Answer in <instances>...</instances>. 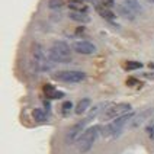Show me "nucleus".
Masks as SVG:
<instances>
[{"label":"nucleus","mask_w":154,"mask_h":154,"mask_svg":"<svg viewBox=\"0 0 154 154\" xmlns=\"http://www.w3.org/2000/svg\"><path fill=\"white\" fill-rule=\"evenodd\" d=\"M48 58L52 63H61V64H67L73 61L71 57V48L67 42L64 41H57L51 45V48L48 50Z\"/></svg>","instance_id":"nucleus-1"},{"label":"nucleus","mask_w":154,"mask_h":154,"mask_svg":"<svg viewBox=\"0 0 154 154\" xmlns=\"http://www.w3.org/2000/svg\"><path fill=\"white\" fill-rule=\"evenodd\" d=\"M135 112H129L127 115H122L119 118L113 119L111 124L105 125L102 128V135L103 137H111V138H116L121 135V132L124 131V128L131 124V121L134 118Z\"/></svg>","instance_id":"nucleus-2"},{"label":"nucleus","mask_w":154,"mask_h":154,"mask_svg":"<svg viewBox=\"0 0 154 154\" xmlns=\"http://www.w3.org/2000/svg\"><path fill=\"white\" fill-rule=\"evenodd\" d=\"M50 58L48 54H45L42 47L39 44H34L32 50H31V63H32V69L36 73H45L50 70Z\"/></svg>","instance_id":"nucleus-3"},{"label":"nucleus","mask_w":154,"mask_h":154,"mask_svg":"<svg viewBox=\"0 0 154 154\" xmlns=\"http://www.w3.org/2000/svg\"><path fill=\"white\" fill-rule=\"evenodd\" d=\"M100 132H102L100 125H93V127H89L86 129L83 132V135L80 137V140L77 141L79 153H89L92 150V147L94 146V143H96V140H97Z\"/></svg>","instance_id":"nucleus-4"},{"label":"nucleus","mask_w":154,"mask_h":154,"mask_svg":"<svg viewBox=\"0 0 154 154\" xmlns=\"http://www.w3.org/2000/svg\"><path fill=\"white\" fill-rule=\"evenodd\" d=\"M129 112H132V108L129 103H113V105H109L105 112L102 113V119H116L122 115H127Z\"/></svg>","instance_id":"nucleus-5"},{"label":"nucleus","mask_w":154,"mask_h":154,"mask_svg":"<svg viewBox=\"0 0 154 154\" xmlns=\"http://www.w3.org/2000/svg\"><path fill=\"white\" fill-rule=\"evenodd\" d=\"M54 80H58L63 83H80L86 79V74L79 70H63L52 74Z\"/></svg>","instance_id":"nucleus-6"},{"label":"nucleus","mask_w":154,"mask_h":154,"mask_svg":"<svg viewBox=\"0 0 154 154\" xmlns=\"http://www.w3.org/2000/svg\"><path fill=\"white\" fill-rule=\"evenodd\" d=\"M87 122H89V121L85 118V119L76 122L71 128H69L67 134H66V143H67V144H74V143H77V141L80 140V137L83 135V132L87 129L86 128Z\"/></svg>","instance_id":"nucleus-7"},{"label":"nucleus","mask_w":154,"mask_h":154,"mask_svg":"<svg viewBox=\"0 0 154 154\" xmlns=\"http://www.w3.org/2000/svg\"><path fill=\"white\" fill-rule=\"evenodd\" d=\"M154 115V108H144L143 111H138L135 112V115H134V118L131 121V124H129V127L131 128H138V127H141L147 119H150L151 116Z\"/></svg>","instance_id":"nucleus-8"},{"label":"nucleus","mask_w":154,"mask_h":154,"mask_svg":"<svg viewBox=\"0 0 154 154\" xmlns=\"http://www.w3.org/2000/svg\"><path fill=\"white\" fill-rule=\"evenodd\" d=\"M73 50L77 54H83V55H89V54H93L96 51V47L89 41H79V42L73 44Z\"/></svg>","instance_id":"nucleus-9"},{"label":"nucleus","mask_w":154,"mask_h":154,"mask_svg":"<svg viewBox=\"0 0 154 154\" xmlns=\"http://www.w3.org/2000/svg\"><path fill=\"white\" fill-rule=\"evenodd\" d=\"M92 2H93V5H94V9L97 10V13H99L103 19H106V20H113V19H115V15H113L108 8L103 6L100 0H92Z\"/></svg>","instance_id":"nucleus-10"},{"label":"nucleus","mask_w":154,"mask_h":154,"mask_svg":"<svg viewBox=\"0 0 154 154\" xmlns=\"http://www.w3.org/2000/svg\"><path fill=\"white\" fill-rule=\"evenodd\" d=\"M69 8L71 12H83V13H87L89 10V6L85 0H70L69 2Z\"/></svg>","instance_id":"nucleus-11"},{"label":"nucleus","mask_w":154,"mask_h":154,"mask_svg":"<svg viewBox=\"0 0 154 154\" xmlns=\"http://www.w3.org/2000/svg\"><path fill=\"white\" fill-rule=\"evenodd\" d=\"M44 93H45V96H47L48 99H61V97H64V93H63V92H58V90L51 85L44 86Z\"/></svg>","instance_id":"nucleus-12"},{"label":"nucleus","mask_w":154,"mask_h":154,"mask_svg":"<svg viewBox=\"0 0 154 154\" xmlns=\"http://www.w3.org/2000/svg\"><path fill=\"white\" fill-rule=\"evenodd\" d=\"M118 13L128 20H135V12L127 5H118Z\"/></svg>","instance_id":"nucleus-13"},{"label":"nucleus","mask_w":154,"mask_h":154,"mask_svg":"<svg viewBox=\"0 0 154 154\" xmlns=\"http://www.w3.org/2000/svg\"><path fill=\"white\" fill-rule=\"evenodd\" d=\"M69 17L74 22H79V23H87L90 22V16L87 13H83V12H70Z\"/></svg>","instance_id":"nucleus-14"},{"label":"nucleus","mask_w":154,"mask_h":154,"mask_svg":"<svg viewBox=\"0 0 154 154\" xmlns=\"http://www.w3.org/2000/svg\"><path fill=\"white\" fill-rule=\"evenodd\" d=\"M89 106H90V99L89 97H85V99H82V100H79V103L76 105V113L77 115H83L87 109H89Z\"/></svg>","instance_id":"nucleus-15"},{"label":"nucleus","mask_w":154,"mask_h":154,"mask_svg":"<svg viewBox=\"0 0 154 154\" xmlns=\"http://www.w3.org/2000/svg\"><path fill=\"white\" fill-rule=\"evenodd\" d=\"M32 115H34V119L36 122H45L47 118H48V113H47V111H44V109H35L32 112Z\"/></svg>","instance_id":"nucleus-16"},{"label":"nucleus","mask_w":154,"mask_h":154,"mask_svg":"<svg viewBox=\"0 0 154 154\" xmlns=\"http://www.w3.org/2000/svg\"><path fill=\"white\" fill-rule=\"evenodd\" d=\"M125 2V5L128 6V8H131L135 13H141L143 12V8H141V5H140V2L138 0H124Z\"/></svg>","instance_id":"nucleus-17"},{"label":"nucleus","mask_w":154,"mask_h":154,"mask_svg":"<svg viewBox=\"0 0 154 154\" xmlns=\"http://www.w3.org/2000/svg\"><path fill=\"white\" fill-rule=\"evenodd\" d=\"M124 67H125V70H138V69H143V63H138V61H127Z\"/></svg>","instance_id":"nucleus-18"},{"label":"nucleus","mask_w":154,"mask_h":154,"mask_svg":"<svg viewBox=\"0 0 154 154\" xmlns=\"http://www.w3.org/2000/svg\"><path fill=\"white\" fill-rule=\"evenodd\" d=\"M71 109H73V103L71 102H64L63 103V106H61V112H63V115L64 116H69L70 113H71Z\"/></svg>","instance_id":"nucleus-19"},{"label":"nucleus","mask_w":154,"mask_h":154,"mask_svg":"<svg viewBox=\"0 0 154 154\" xmlns=\"http://www.w3.org/2000/svg\"><path fill=\"white\" fill-rule=\"evenodd\" d=\"M64 6V2L63 0H48V8L52 9V10H57Z\"/></svg>","instance_id":"nucleus-20"},{"label":"nucleus","mask_w":154,"mask_h":154,"mask_svg":"<svg viewBox=\"0 0 154 154\" xmlns=\"http://www.w3.org/2000/svg\"><path fill=\"white\" fill-rule=\"evenodd\" d=\"M146 131H147V134H148V137H150V140L154 141V124H150Z\"/></svg>","instance_id":"nucleus-21"},{"label":"nucleus","mask_w":154,"mask_h":154,"mask_svg":"<svg viewBox=\"0 0 154 154\" xmlns=\"http://www.w3.org/2000/svg\"><path fill=\"white\" fill-rule=\"evenodd\" d=\"M102 2V5L105 6V8H108V9H111L115 6V0H100Z\"/></svg>","instance_id":"nucleus-22"},{"label":"nucleus","mask_w":154,"mask_h":154,"mask_svg":"<svg viewBox=\"0 0 154 154\" xmlns=\"http://www.w3.org/2000/svg\"><path fill=\"white\" fill-rule=\"evenodd\" d=\"M127 85H128V86H135V85H138L137 79H134V77H129L128 80H127Z\"/></svg>","instance_id":"nucleus-23"},{"label":"nucleus","mask_w":154,"mask_h":154,"mask_svg":"<svg viewBox=\"0 0 154 154\" xmlns=\"http://www.w3.org/2000/svg\"><path fill=\"white\" fill-rule=\"evenodd\" d=\"M143 77H144V79H151V80H154V71L153 73H143Z\"/></svg>","instance_id":"nucleus-24"},{"label":"nucleus","mask_w":154,"mask_h":154,"mask_svg":"<svg viewBox=\"0 0 154 154\" xmlns=\"http://www.w3.org/2000/svg\"><path fill=\"white\" fill-rule=\"evenodd\" d=\"M148 67H150L151 70H154V63H150V64H148Z\"/></svg>","instance_id":"nucleus-25"},{"label":"nucleus","mask_w":154,"mask_h":154,"mask_svg":"<svg viewBox=\"0 0 154 154\" xmlns=\"http://www.w3.org/2000/svg\"><path fill=\"white\" fill-rule=\"evenodd\" d=\"M150 2H151V3H154V0H150Z\"/></svg>","instance_id":"nucleus-26"},{"label":"nucleus","mask_w":154,"mask_h":154,"mask_svg":"<svg viewBox=\"0 0 154 154\" xmlns=\"http://www.w3.org/2000/svg\"><path fill=\"white\" fill-rule=\"evenodd\" d=\"M151 124H154V119H153V121H151Z\"/></svg>","instance_id":"nucleus-27"}]
</instances>
